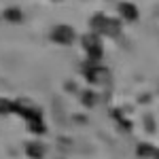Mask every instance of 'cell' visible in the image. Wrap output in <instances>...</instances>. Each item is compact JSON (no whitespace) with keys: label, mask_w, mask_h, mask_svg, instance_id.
<instances>
[{"label":"cell","mask_w":159,"mask_h":159,"mask_svg":"<svg viewBox=\"0 0 159 159\" xmlns=\"http://www.w3.org/2000/svg\"><path fill=\"white\" fill-rule=\"evenodd\" d=\"M74 38H76V32H74L70 25H55L51 30V40L53 43H60V45H72Z\"/></svg>","instance_id":"6da1fadb"},{"label":"cell","mask_w":159,"mask_h":159,"mask_svg":"<svg viewBox=\"0 0 159 159\" xmlns=\"http://www.w3.org/2000/svg\"><path fill=\"white\" fill-rule=\"evenodd\" d=\"M83 49L87 51V55L91 57V60H100L102 57V40H100L98 34H87L83 36Z\"/></svg>","instance_id":"7a4b0ae2"},{"label":"cell","mask_w":159,"mask_h":159,"mask_svg":"<svg viewBox=\"0 0 159 159\" xmlns=\"http://www.w3.org/2000/svg\"><path fill=\"white\" fill-rule=\"evenodd\" d=\"M136 155L138 159H159V148L153 144H140L136 148Z\"/></svg>","instance_id":"3957f363"},{"label":"cell","mask_w":159,"mask_h":159,"mask_svg":"<svg viewBox=\"0 0 159 159\" xmlns=\"http://www.w3.org/2000/svg\"><path fill=\"white\" fill-rule=\"evenodd\" d=\"M119 13H121L123 19H127V21H136L138 19V9L132 2H121L119 4Z\"/></svg>","instance_id":"277c9868"},{"label":"cell","mask_w":159,"mask_h":159,"mask_svg":"<svg viewBox=\"0 0 159 159\" xmlns=\"http://www.w3.org/2000/svg\"><path fill=\"white\" fill-rule=\"evenodd\" d=\"M25 153L32 159H43L45 157V147H43L40 142H28V144H25Z\"/></svg>","instance_id":"5b68a950"},{"label":"cell","mask_w":159,"mask_h":159,"mask_svg":"<svg viewBox=\"0 0 159 159\" xmlns=\"http://www.w3.org/2000/svg\"><path fill=\"white\" fill-rule=\"evenodd\" d=\"M4 17H7L9 21H13V24H19V21L24 19V15H21L19 9H7V11H4Z\"/></svg>","instance_id":"8992f818"},{"label":"cell","mask_w":159,"mask_h":159,"mask_svg":"<svg viewBox=\"0 0 159 159\" xmlns=\"http://www.w3.org/2000/svg\"><path fill=\"white\" fill-rule=\"evenodd\" d=\"M11 110H15V102H9V100L0 98V115H7Z\"/></svg>","instance_id":"52a82bcc"},{"label":"cell","mask_w":159,"mask_h":159,"mask_svg":"<svg viewBox=\"0 0 159 159\" xmlns=\"http://www.w3.org/2000/svg\"><path fill=\"white\" fill-rule=\"evenodd\" d=\"M96 102H98V98L93 96V91H85V93H83V104H85V106H93Z\"/></svg>","instance_id":"ba28073f"}]
</instances>
